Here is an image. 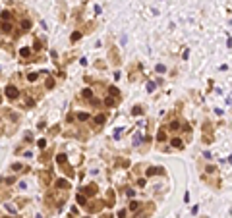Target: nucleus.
<instances>
[{"instance_id": "obj_18", "label": "nucleus", "mask_w": 232, "mask_h": 218, "mask_svg": "<svg viewBox=\"0 0 232 218\" xmlns=\"http://www.w3.org/2000/svg\"><path fill=\"white\" fill-rule=\"evenodd\" d=\"M118 102H120V99H116V97H107V99H104V104H107L108 108H112V106H116Z\"/></svg>"}, {"instance_id": "obj_26", "label": "nucleus", "mask_w": 232, "mask_h": 218, "mask_svg": "<svg viewBox=\"0 0 232 218\" xmlns=\"http://www.w3.org/2000/svg\"><path fill=\"white\" fill-rule=\"evenodd\" d=\"M87 118H89V114H87V112H85V114H83V112H80V114H77V120H80V122H85Z\"/></svg>"}, {"instance_id": "obj_38", "label": "nucleus", "mask_w": 232, "mask_h": 218, "mask_svg": "<svg viewBox=\"0 0 232 218\" xmlns=\"http://www.w3.org/2000/svg\"><path fill=\"white\" fill-rule=\"evenodd\" d=\"M0 102H2V97H0Z\"/></svg>"}, {"instance_id": "obj_10", "label": "nucleus", "mask_w": 232, "mask_h": 218, "mask_svg": "<svg viewBox=\"0 0 232 218\" xmlns=\"http://www.w3.org/2000/svg\"><path fill=\"white\" fill-rule=\"evenodd\" d=\"M107 118H108V114H107V112L97 114V116L93 118V124H95V127H97V129H99V127H103V126H104V122H107Z\"/></svg>"}, {"instance_id": "obj_36", "label": "nucleus", "mask_w": 232, "mask_h": 218, "mask_svg": "<svg viewBox=\"0 0 232 218\" xmlns=\"http://www.w3.org/2000/svg\"><path fill=\"white\" fill-rule=\"evenodd\" d=\"M118 216H120V218H126V210H120V212H118Z\"/></svg>"}, {"instance_id": "obj_24", "label": "nucleus", "mask_w": 232, "mask_h": 218, "mask_svg": "<svg viewBox=\"0 0 232 218\" xmlns=\"http://www.w3.org/2000/svg\"><path fill=\"white\" fill-rule=\"evenodd\" d=\"M22 29H25V31L31 29V21L29 19H22Z\"/></svg>"}, {"instance_id": "obj_8", "label": "nucleus", "mask_w": 232, "mask_h": 218, "mask_svg": "<svg viewBox=\"0 0 232 218\" xmlns=\"http://www.w3.org/2000/svg\"><path fill=\"white\" fill-rule=\"evenodd\" d=\"M97 191H99L97 183H89L87 187L81 189V195H85V197H93V195H97Z\"/></svg>"}, {"instance_id": "obj_28", "label": "nucleus", "mask_w": 232, "mask_h": 218, "mask_svg": "<svg viewBox=\"0 0 232 218\" xmlns=\"http://www.w3.org/2000/svg\"><path fill=\"white\" fill-rule=\"evenodd\" d=\"M41 46H43V42H41L39 39H37V41H35V49H33V50H37V52H39V50H41Z\"/></svg>"}, {"instance_id": "obj_15", "label": "nucleus", "mask_w": 232, "mask_h": 218, "mask_svg": "<svg viewBox=\"0 0 232 218\" xmlns=\"http://www.w3.org/2000/svg\"><path fill=\"white\" fill-rule=\"evenodd\" d=\"M104 205H107V206H114V191L112 189L107 191V201H104Z\"/></svg>"}, {"instance_id": "obj_1", "label": "nucleus", "mask_w": 232, "mask_h": 218, "mask_svg": "<svg viewBox=\"0 0 232 218\" xmlns=\"http://www.w3.org/2000/svg\"><path fill=\"white\" fill-rule=\"evenodd\" d=\"M203 182L209 185V187L213 189H220V174H219V168L217 166H207V170H205L203 174Z\"/></svg>"}, {"instance_id": "obj_23", "label": "nucleus", "mask_w": 232, "mask_h": 218, "mask_svg": "<svg viewBox=\"0 0 232 218\" xmlns=\"http://www.w3.org/2000/svg\"><path fill=\"white\" fill-rule=\"evenodd\" d=\"M81 35H83V33H81V31H76V33H73V35H72V39H70V41H72V42H77V41H80V39H81Z\"/></svg>"}, {"instance_id": "obj_20", "label": "nucleus", "mask_w": 232, "mask_h": 218, "mask_svg": "<svg viewBox=\"0 0 232 218\" xmlns=\"http://www.w3.org/2000/svg\"><path fill=\"white\" fill-rule=\"evenodd\" d=\"M81 97L87 99V100H91V99H93V91H91V89H83V91H81Z\"/></svg>"}, {"instance_id": "obj_9", "label": "nucleus", "mask_w": 232, "mask_h": 218, "mask_svg": "<svg viewBox=\"0 0 232 218\" xmlns=\"http://www.w3.org/2000/svg\"><path fill=\"white\" fill-rule=\"evenodd\" d=\"M4 95L10 99V100H14V99H18V95H19V89L15 87V85H8L6 87V91H4Z\"/></svg>"}, {"instance_id": "obj_2", "label": "nucleus", "mask_w": 232, "mask_h": 218, "mask_svg": "<svg viewBox=\"0 0 232 218\" xmlns=\"http://www.w3.org/2000/svg\"><path fill=\"white\" fill-rule=\"evenodd\" d=\"M155 210H157V206H155V203H153V201H149V203H143V205H141V209L135 212V218H151Z\"/></svg>"}, {"instance_id": "obj_7", "label": "nucleus", "mask_w": 232, "mask_h": 218, "mask_svg": "<svg viewBox=\"0 0 232 218\" xmlns=\"http://www.w3.org/2000/svg\"><path fill=\"white\" fill-rule=\"evenodd\" d=\"M139 72H141V66L135 62L134 66L130 68V73H128V75H130V81H139Z\"/></svg>"}, {"instance_id": "obj_30", "label": "nucleus", "mask_w": 232, "mask_h": 218, "mask_svg": "<svg viewBox=\"0 0 232 218\" xmlns=\"http://www.w3.org/2000/svg\"><path fill=\"white\" fill-rule=\"evenodd\" d=\"M27 205V199H18V206H25Z\"/></svg>"}, {"instance_id": "obj_32", "label": "nucleus", "mask_w": 232, "mask_h": 218, "mask_svg": "<svg viewBox=\"0 0 232 218\" xmlns=\"http://www.w3.org/2000/svg\"><path fill=\"white\" fill-rule=\"evenodd\" d=\"M141 112H143V110H141V106H135V108H134V114H135V116H139Z\"/></svg>"}, {"instance_id": "obj_17", "label": "nucleus", "mask_w": 232, "mask_h": 218, "mask_svg": "<svg viewBox=\"0 0 232 218\" xmlns=\"http://www.w3.org/2000/svg\"><path fill=\"white\" fill-rule=\"evenodd\" d=\"M141 205H143L141 201H131V203L128 205V210H131V212H138V210L141 209Z\"/></svg>"}, {"instance_id": "obj_12", "label": "nucleus", "mask_w": 232, "mask_h": 218, "mask_svg": "<svg viewBox=\"0 0 232 218\" xmlns=\"http://www.w3.org/2000/svg\"><path fill=\"white\" fill-rule=\"evenodd\" d=\"M157 141L161 143L159 147H162V143H166V141H168V131L165 129V127H161V129H159V133H157Z\"/></svg>"}, {"instance_id": "obj_11", "label": "nucleus", "mask_w": 232, "mask_h": 218, "mask_svg": "<svg viewBox=\"0 0 232 218\" xmlns=\"http://www.w3.org/2000/svg\"><path fill=\"white\" fill-rule=\"evenodd\" d=\"M145 174H147V178H151V176H165V174H166V170L157 166V168H149Z\"/></svg>"}, {"instance_id": "obj_35", "label": "nucleus", "mask_w": 232, "mask_h": 218, "mask_svg": "<svg viewBox=\"0 0 232 218\" xmlns=\"http://www.w3.org/2000/svg\"><path fill=\"white\" fill-rule=\"evenodd\" d=\"M25 139H27V143H31V139H33V135H31V133H25Z\"/></svg>"}, {"instance_id": "obj_21", "label": "nucleus", "mask_w": 232, "mask_h": 218, "mask_svg": "<svg viewBox=\"0 0 232 218\" xmlns=\"http://www.w3.org/2000/svg\"><path fill=\"white\" fill-rule=\"evenodd\" d=\"M77 203H80L81 206H85V205H87V197H85V195H81V193H80V195H77Z\"/></svg>"}, {"instance_id": "obj_39", "label": "nucleus", "mask_w": 232, "mask_h": 218, "mask_svg": "<svg viewBox=\"0 0 232 218\" xmlns=\"http://www.w3.org/2000/svg\"><path fill=\"white\" fill-rule=\"evenodd\" d=\"M4 218H10V216H4Z\"/></svg>"}, {"instance_id": "obj_34", "label": "nucleus", "mask_w": 232, "mask_h": 218, "mask_svg": "<svg viewBox=\"0 0 232 218\" xmlns=\"http://www.w3.org/2000/svg\"><path fill=\"white\" fill-rule=\"evenodd\" d=\"M45 145H46V141L45 139H39V149H45Z\"/></svg>"}, {"instance_id": "obj_5", "label": "nucleus", "mask_w": 232, "mask_h": 218, "mask_svg": "<svg viewBox=\"0 0 232 218\" xmlns=\"http://www.w3.org/2000/svg\"><path fill=\"white\" fill-rule=\"evenodd\" d=\"M104 209V201H89V203L85 205V210L87 212H101Z\"/></svg>"}, {"instance_id": "obj_29", "label": "nucleus", "mask_w": 232, "mask_h": 218, "mask_svg": "<svg viewBox=\"0 0 232 218\" xmlns=\"http://www.w3.org/2000/svg\"><path fill=\"white\" fill-rule=\"evenodd\" d=\"M95 64H97V68H101V70H104V68H107V64H104V62H101V60H97Z\"/></svg>"}, {"instance_id": "obj_27", "label": "nucleus", "mask_w": 232, "mask_h": 218, "mask_svg": "<svg viewBox=\"0 0 232 218\" xmlns=\"http://www.w3.org/2000/svg\"><path fill=\"white\" fill-rule=\"evenodd\" d=\"M37 77H39V73H29V75H27V79H29V81H37Z\"/></svg>"}, {"instance_id": "obj_16", "label": "nucleus", "mask_w": 232, "mask_h": 218, "mask_svg": "<svg viewBox=\"0 0 232 218\" xmlns=\"http://www.w3.org/2000/svg\"><path fill=\"white\" fill-rule=\"evenodd\" d=\"M0 29H2V33H12V23L10 21H0Z\"/></svg>"}, {"instance_id": "obj_33", "label": "nucleus", "mask_w": 232, "mask_h": 218, "mask_svg": "<svg viewBox=\"0 0 232 218\" xmlns=\"http://www.w3.org/2000/svg\"><path fill=\"white\" fill-rule=\"evenodd\" d=\"M22 168H23V166H22V164H19V162H15L14 166H12V170H22Z\"/></svg>"}, {"instance_id": "obj_4", "label": "nucleus", "mask_w": 232, "mask_h": 218, "mask_svg": "<svg viewBox=\"0 0 232 218\" xmlns=\"http://www.w3.org/2000/svg\"><path fill=\"white\" fill-rule=\"evenodd\" d=\"M215 135H213V124L209 120L203 122V143H213Z\"/></svg>"}, {"instance_id": "obj_14", "label": "nucleus", "mask_w": 232, "mask_h": 218, "mask_svg": "<svg viewBox=\"0 0 232 218\" xmlns=\"http://www.w3.org/2000/svg\"><path fill=\"white\" fill-rule=\"evenodd\" d=\"M170 141H172V147H174V149H180V151H182V149L186 147V143H184V139H180V137H172Z\"/></svg>"}, {"instance_id": "obj_13", "label": "nucleus", "mask_w": 232, "mask_h": 218, "mask_svg": "<svg viewBox=\"0 0 232 218\" xmlns=\"http://www.w3.org/2000/svg\"><path fill=\"white\" fill-rule=\"evenodd\" d=\"M56 187L58 189H62V191H66V189H70V182L68 179H64V178H60V179H56Z\"/></svg>"}, {"instance_id": "obj_25", "label": "nucleus", "mask_w": 232, "mask_h": 218, "mask_svg": "<svg viewBox=\"0 0 232 218\" xmlns=\"http://www.w3.org/2000/svg\"><path fill=\"white\" fill-rule=\"evenodd\" d=\"M19 54H22V58H29L31 52H29V49H25V46H23V49H19Z\"/></svg>"}, {"instance_id": "obj_6", "label": "nucleus", "mask_w": 232, "mask_h": 218, "mask_svg": "<svg viewBox=\"0 0 232 218\" xmlns=\"http://www.w3.org/2000/svg\"><path fill=\"white\" fill-rule=\"evenodd\" d=\"M50 179H52V174L49 172V170H41V172H39V183H41V187H49Z\"/></svg>"}, {"instance_id": "obj_37", "label": "nucleus", "mask_w": 232, "mask_h": 218, "mask_svg": "<svg viewBox=\"0 0 232 218\" xmlns=\"http://www.w3.org/2000/svg\"><path fill=\"white\" fill-rule=\"evenodd\" d=\"M101 218H114V216H112V214H108V212H107V214H103Z\"/></svg>"}, {"instance_id": "obj_3", "label": "nucleus", "mask_w": 232, "mask_h": 218, "mask_svg": "<svg viewBox=\"0 0 232 218\" xmlns=\"http://www.w3.org/2000/svg\"><path fill=\"white\" fill-rule=\"evenodd\" d=\"M108 58H110V62H112L114 66H120V64H122V58H120V52H118V49L114 46L112 39H108Z\"/></svg>"}, {"instance_id": "obj_19", "label": "nucleus", "mask_w": 232, "mask_h": 218, "mask_svg": "<svg viewBox=\"0 0 232 218\" xmlns=\"http://www.w3.org/2000/svg\"><path fill=\"white\" fill-rule=\"evenodd\" d=\"M0 19H2V21H12V12H8V10H4V12L0 14Z\"/></svg>"}, {"instance_id": "obj_31", "label": "nucleus", "mask_w": 232, "mask_h": 218, "mask_svg": "<svg viewBox=\"0 0 232 218\" xmlns=\"http://www.w3.org/2000/svg\"><path fill=\"white\" fill-rule=\"evenodd\" d=\"M54 87V79H49V81H46V89H52Z\"/></svg>"}, {"instance_id": "obj_22", "label": "nucleus", "mask_w": 232, "mask_h": 218, "mask_svg": "<svg viewBox=\"0 0 232 218\" xmlns=\"http://www.w3.org/2000/svg\"><path fill=\"white\" fill-rule=\"evenodd\" d=\"M56 162L60 164V166H62V164H66V155H64V153H60V155L56 156Z\"/></svg>"}]
</instances>
